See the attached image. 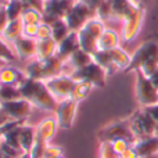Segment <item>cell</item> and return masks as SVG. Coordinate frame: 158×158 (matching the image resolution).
I'll return each instance as SVG.
<instances>
[{"label":"cell","mask_w":158,"mask_h":158,"mask_svg":"<svg viewBox=\"0 0 158 158\" xmlns=\"http://www.w3.org/2000/svg\"><path fill=\"white\" fill-rule=\"evenodd\" d=\"M18 87L21 92V97L28 100L33 107L43 111L56 112L58 101L53 97L44 82L27 78Z\"/></svg>","instance_id":"6da1fadb"},{"label":"cell","mask_w":158,"mask_h":158,"mask_svg":"<svg viewBox=\"0 0 158 158\" xmlns=\"http://www.w3.org/2000/svg\"><path fill=\"white\" fill-rule=\"evenodd\" d=\"M24 72L31 79L46 82L49 79L64 74V63L56 54L44 60L33 58L27 64Z\"/></svg>","instance_id":"7a4b0ae2"},{"label":"cell","mask_w":158,"mask_h":158,"mask_svg":"<svg viewBox=\"0 0 158 158\" xmlns=\"http://www.w3.org/2000/svg\"><path fill=\"white\" fill-rule=\"evenodd\" d=\"M128 119L136 140L158 135L157 123L154 122V119L151 118V115L148 114L146 108H140L135 111Z\"/></svg>","instance_id":"3957f363"},{"label":"cell","mask_w":158,"mask_h":158,"mask_svg":"<svg viewBox=\"0 0 158 158\" xmlns=\"http://www.w3.org/2000/svg\"><path fill=\"white\" fill-rule=\"evenodd\" d=\"M136 81H135V94L136 100L142 108L158 104V89L151 83V81L143 74L142 71H135Z\"/></svg>","instance_id":"277c9868"},{"label":"cell","mask_w":158,"mask_h":158,"mask_svg":"<svg viewBox=\"0 0 158 158\" xmlns=\"http://www.w3.org/2000/svg\"><path fill=\"white\" fill-rule=\"evenodd\" d=\"M158 63V40L157 39H148L143 42L136 52L132 54V60L128 69L125 72H135L144 67L146 64Z\"/></svg>","instance_id":"5b68a950"},{"label":"cell","mask_w":158,"mask_h":158,"mask_svg":"<svg viewBox=\"0 0 158 158\" xmlns=\"http://www.w3.org/2000/svg\"><path fill=\"white\" fill-rule=\"evenodd\" d=\"M97 139L98 142H114L117 139H125L133 144L136 142L133 132L129 125V119H121L114 121V122L106 125L97 132Z\"/></svg>","instance_id":"8992f818"},{"label":"cell","mask_w":158,"mask_h":158,"mask_svg":"<svg viewBox=\"0 0 158 158\" xmlns=\"http://www.w3.org/2000/svg\"><path fill=\"white\" fill-rule=\"evenodd\" d=\"M69 77L74 79L75 82L85 81V82L92 83L94 87H104L108 75L104 71V68H101L98 64H96L94 61H93V63H90L89 65H86L85 68L72 71L71 74H69Z\"/></svg>","instance_id":"52a82bcc"},{"label":"cell","mask_w":158,"mask_h":158,"mask_svg":"<svg viewBox=\"0 0 158 158\" xmlns=\"http://www.w3.org/2000/svg\"><path fill=\"white\" fill-rule=\"evenodd\" d=\"M94 17H96L94 11H92L87 6H85L83 3L77 0L64 19H65V22L71 32H78V31H81L82 28L86 25L87 21H90V19L94 18Z\"/></svg>","instance_id":"ba28073f"},{"label":"cell","mask_w":158,"mask_h":158,"mask_svg":"<svg viewBox=\"0 0 158 158\" xmlns=\"http://www.w3.org/2000/svg\"><path fill=\"white\" fill-rule=\"evenodd\" d=\"M77 0H46L43 4V22L53 24L54 21L64 19Z\"/></svg>","instance_id":"9c48e42d"},{"label":"cell","mask_w":158,"mask_h":158,"mask_svg":"<svg viewBox=\"0 0 158 158\" xmlns=\"http://www.w3.org/2000/svg\"><path fill=\"white\" fill-rule=\"evenodd\" d=\"M146 15V7L144 6H139L137 10L135 11V14H132L128 19L122 22V29H121V40L129 42L135 40L137 38V35L140 33L143 27V21H144Z\"/></svg>","instance_id":"30bf717a"},{"label":"cell","mask_w":158,"mask_h":158,"mask_svg":"<svg viewBox=\"0 0 158 158\" xmlns=\"http://www.w3.org/2000/svg\"><path fill=\"white\" fill-rule=\"evenodd\" d=\"M44 83H46L47 89L50 90V93H52L53 97L57 101L71 98L72 90H74V86H75V81L67 74L52 78L49 81H46Z\"/></svg>","instance_id":"8fae6325"},{"label":"cell","mask_w":158,"mask_h":158,"mask_svg":"<svg viewBox=\"0 0 158 158\" xmlns=\"http://www.w3.org/2000/svg\"><path fill=\"white\" fill-rule=\"evenodd\" d=\"M0 107L10 121H21V122H27L28 117L31 115L33 108L32 104L25 98L3 101V103H0Z\"/></svg>","instance_id":"7c38bea8"},{"label":"cell","mask_w":158,"mask_h":158,"mask_svg":"<svg viewBox=\"0 0 158 158\" xmlns=\"http://www.w3.org/2000/svg\"><path fill=\"white\" fill-rule=\"evenodd\" d=\"M78 104L72 98H67V100L58 101L57 110H56V118H57L58 126L61 129H71L74 125L75 115H77Z\"/></svg>","instance_id":"4fadbf2b"},{"label":"cell","mask_w":158,"mask_h":158,"mask_svg":"<svg viewBox=\"0 0 158 158\" xmlns=\"http://www.w3.org/2000/svg\"><path fill=\"white\" fill-rule=\"evenodd\" d=\"M36 44L38 42L35 39H29L25 38V36H21L19 39H17L11 46H13L14 52H15L18 60L27 61V60H33L36 58Z\"/></svg>","instance_id":"5bb4252c"},{"label":"cell","mask_w":158,"mask_h":158,"mask_svg":"<svg viewBox=\"0 0 158 158\" xmlns=\"http://www.w3.org/2000/svg\"><path fill=\"white\" fill-rule=\"evenodd\" d=\"M110 8H111L112 19L115 21H125L128 19L135 11L137 10L139 6L133 4L131 0H108Z\"/></svg>","instance_id":"9a60e30c"},{"label":"cell","mask_w":158,"mask_h":158,"mask_svg":"<svg viewBox=\"0 0 158 158\" xmlns=\"http://www.w3.org/2000/svg\"><path fill=\"white\" fill-rule=\"evenodd\" d=\"M79 49V42H78V33L71 32L67 38H64L60 43L57 44V52L56 56L60 58L63 63H67L68 58L74 54Z\"/></svg>","instance_id":"2e32d148"},{"label":"cell","mask_w":158,"mask_h":158,"mask_svg":"<svg viewBox=\"0 0 158 158\" xmlns=\"http://www.w3.org/2000/svg\"><path fill=\"white\" fill-rule=\"evenodd\" d=\"M132 147L135 148L139 158L156 156V154H158V135L136 140Z\"/></svg>","instance_id":"e0dca14e"},{"label":"cell","mask_w":158,"mask_h":158,"mask_svg":"<svg viewBox=\"0 0 158 158\" xmlns=\"http://www.w3.org/2000/svg\"><path fill=\"white\" fill-rule=\"evenodd\" d=\"M35 128H36V136L43 139L44 142L50 143L53 137L56 136L57 129L60 128V126H58L57 118L56 117H47V118H44V119H42Z\"/></svg>","instance_id":"ac0fdd59"},{"label":"cell","mask_w":158,"mask_h":158,"mask_svg":"<svg viewBox=\"0 0 158 158\" xmlns=\"http://www.w3.org/2000/svg\"><path fill=\"white\" fill-rule=\"evenodd\" d=\"M28 77L25 72L10 65H4L0 69V85H10V86H19Z\"/></svg>","instance_id":"d6986e66"},{"label":"cell","mask_w":158,"mask_h":158,"mask_svg":"<svg viewBox=\"0 0 158 158\" xmlns=\"http://www.w3.org/2000/svg\"><path fill=\"white\" fill-rule=\"evenodd\" d=\"M18 140H19V147H21L22 153H29L36 140V128L28 125V123H22L19 126Z\"/></svg>","instance_id":"ffe728a7"},{"label":"cell","mask_w":158,"mask_h":158,"mask_svg":"<svg viewBox=\"0 0 158 158\" xmlns=\"http://www.w3.org/2000/svg\"><path fill=\"white\" fill-rule=\"evenodd\" d=\"M119 40L121 36L118 35V32H115L114 29H110V28H106L103 35L97 40V49L104 50V52H110V50L115 49V47H119Z\"/></svg>","instance_id":"44dd1931"},{"label":"cell","mask_w":158,"mask_h":158,"mask_svg":"<svg viewBox=\"0 0 158 158\" xmlns=\"http://www.w3.org/2000/svg\"><path fill=\"white\" fill-rule=\"evenodd\" d=\"M93 56V61L96 64L104 68V71L107 72V75H112L115 72H118L117 67L114 65V61H112V57H111V53L110 52H104V50H97Z\"/></svg>","instance_id":"7402d4cb"},{"label":"cell","mask_w":158,"mask_h":158,"mask_svg":"<svg viewBox=\"0 0 158 158\" xmlns=\"http://www.w3.org/2000/svg\"><path fill=\"white\" fill-rule=\"evenodd\" d=\"M90 63H93V56L89 54V53H86V52H83L82 49H78L77 52L68 58V61L64 64H69L72 71H77V69L85 68V67L89 65ZM71 72H69V74H71Z\"/></svg>","instance_id":"603a6c76"},{"label":"cell","mask_w":158,"mask_h":158,"mask_svg":"<svg viewBox=\"0 0 158 158\" xmlns=\"http://www.w3.org/2000/svg\"><path fill=\"white\" fill-rule=\"evenodd\" d=\"M36 58L39 60H44V58H49L52 56L56 54L57 52V42L54 39H46V40H36Z\"/></svg>","instance_id":"cb8c5ba5"},{"label":"cell","mask_w":158,"mask_h":158,"mask_svg":"<svg viewBox=\"0 0 158 158\" xmlns=\"http://www.w3.org/2000/svg\"><path fill=\"white\" fill-rule=\"evenodd\" d=\"M78 42H79V49H82L83 52L89 53V54H94L97 52V39L94 36H92L87 31H85L82 28L81 31H78Z\"/></svg>","instance_id":"d4e9b609"},{"label":"cell","mask_w":158,"mask_h":158,"mask_svg":"<svg viewBox=\"0 0 158 158\" xmlns=\"http://www.w3.org/2000/svg\"><path fill=\"white\" fill-rule=\"evenodd\" d=\"M22 28H24V22L21 21V18L10 21L7 25V28H6L4 33L2 35V38L4 39L7 43L13 44L17 39H19L22 36Z\"/></svg>","instance_id":"484cf974"},{"label":"cell","mask_w":158,"mask_h":158,"mask_svg":"<svg viewBox=\"0 0 158 158\" xmlns=\"http://www.w3.org/2000/svg\"><path fill=\"white\" fill-rule=\"evenodd\" d=\"M111 53V57H112V61H114V65L117 67L118 71H126L131 64V60H132V56L128 54L122 47H115V49L110 50Z\"/></svg>","instance_id":"4316f807"},{"label":"cell","mask_w":158,"mask_h":158,"mask_svg":"<svg viewBox=\"0 0 158 158\" xmlns=\"http://www.w3.org/2000/svg\"><path fill=\"white\" fill-rule=\"evenodd\" d=\"M93 87L94 86H93L92 83H89V82H85V81L75 82V86H74V90H72L71 98L75 100L77 103H81V101H83L85 98L92 93Z\"/></svg>","instance_id":"83f0119b"},{"label":"cell","mask_w":158,"mask_h":158,"mask_svg":"<svg viewBox=\"0 0 158 158\" xmlns=\"http://www.w3.org/2000/svg\"><path fill=\"white\" fill-rule=\"evenodd\" d=\"M4 10L7 13V17L10 21H14V19L21 18L22 13L25 10V6L21 0H6L4 3Z\"/></svg>","instance_id":"f1b7e54d"},{"label":"cell","mask_w":158,"mask_h":158,"mask_svg":"<svg viewBox=\"0 0 158 158\" xmlns=\"http://www.w3.org/2000/svg\"><path fill=\"white\" fill-rule=\"evenodd\" d=\"M52 27V33H53V39H54L57 43H60L64 38L71 33L68 25H67L65 19H58V21H54L53 24H50Z\"/></svg>","instance_id":"f546056e"},{"label":"cell","mask_w":158,"mask_h":158,"mask_svg":"<svg viewBox=\"0 0 158 158\" xmlns=\"http://www.w3.org/2000/svg\"><path fill=\"white\" fill-rule=\"evenodd\" d=\"M21 21L25 25H39L43 22V14L36 8L25 7L24 13L21 15Z\"/></svg>","instance_id":"4dcf8cb0"},{"label":"cell","mask_w":158,"mask_h":158,"mask_svg":"<svg viewBox=\"0 0 158 158\" xmlns=\"http://www.w3.org/2000/svg\"><path fill=\"white\" fill-rule=\"evenodd\" d=\"M0 61H4L6 64H14L18 61L13 46H8V43L3 38H0Z\"/></svg>","instance_id":"1f68e13d"},{"label":"cell","mask_w":158,"mask_h":158,"mask_svg":"<svg viewBox=\"0 0 158 158\" xmlns=\"http://www.w3.org/2000/svg\"><path fill=\"white\" fill-rule=\"evenodd\" d=\"M21 97L18 86H10V85H0V103L3 101H13Z\"/></svg>","instance_id":"d6a6232c"},{"label":"cell","mask_w":158,"mask_h":158,"mask_svg":"<svg viewBox=\"0 0 158 158\" xmlns=\"http://www.w3.org/2000/svg\"><path fill=\"white\" fill-rule=\"evenodd\" d=\"M83 29L87 31L90 35L94 36V38L98 40V39H100V36L103 35V32L106 31V25H104V22L100 21L97 17H94V18H92L90 21L86 22V25L83 27Z\"/></svg>","instance_id":"836d02e7"},{"label":"cell","mask_w":158,"mask_h":158,"mask_svg":"<svg viewBox=\"0 0 158 158\" xmlns=\"http://www.w3.org/2000/svg\"><path fill=\"white\" fill-rule=\"evenodd\" d=\"M49 143L44 142L43 139L36 136V140L33 143L32 148H31L29 154H31V158H43L44 157V151H46V147Z\"/></svg>","instance_id":"e575fe53"},{"label":"cell","mask_w":158,"mask_h":158,"mask_svg":"<svg viewBox=\"0 0 158 158\" xmlns=\"http://www.w3.org/2000/svg\"><path fill=\"white\" fill-rule=\"evenodd\" d=\"M98 158H119V154L114 150L111 142H100Z\"/></svg>","instance_id":"d590c367"},{"label":"cell","mask_w":158,"mask_h":158,"mask_svg":"<svg viewBox=\"0 0 158 158\" xmlns=\"http://www.w3.org/2000/svg\"><path fill=\"white\" fill-rule=\"evenodd\" d=\"M96 17H97L100 21L106 22V21H110L112 19V15H111V8H110V4H108V0H104L101 3V6L97 8L96 11Z\"/></svg>","instance_id":"8d00e7d4"},{"label":"cell","mask_w":158,"mask_h":158,"mask_svg":"<svg viewBox=\"0 0 158 158\" xmlns=\"http://www.w3.org/2000/svg\"><path fill=\"white\" fill-rule=\"evenodd\" d=\"M53 33H52V27L46 22H42L39 25L38 29V36H36V40H46V39H52Z\"/></svg>","instance_id":"74e56055"},{"label":"cell","mask_w":158,"mask_h":158,"mask_svg":"<svg viewBox=\"0 0 158 158\" xmlns=\"http://www.w3.org/2000/svg\"><path fill=\"white\" fill-rule=\"evenodd\" d=\"M58 157H63V148H61L60 146L49 143L46 147V151H44L43 158H58Z\"/></svg>","instance_id":"f35d334b"},{"label":"cell","mask_w":158,"mask_h":158,"mask_svg":"<svg viewBox=\"0 0 158 158\" xmlns=\"http://www.w3.org/2000/svg\"><path fill=\"white\" fill-rule=\"evenodd\" d=\"M111 144H112V147H114V150L117 151L118 154H122L123 151H126L129 147H132V143L131 142H128V140H125V139H117V140H114V142H111Z\"/></svg>","instance_id":"ab89813d"},{"label":"cell","mask_w":158,"mask_h":158,"mask_svg":"<svg viewBox=\"0 0 158 158\" xmlns=\"http://www.w3.org/2000/svg\"><path fill=\"white\" fill-rule=\"evenodd\" d=\"M39 25H40V24H39ZM39 25H25L24 24V28H22V36L29 38V39H35V40H36Z\"/></svg>","instance_id":"60d3db41"},{"label":"cell","mask_w":158,"mask_h":158,"mask_svg":"<svg viewBox=\"0 0 158 158\" xmlns=\"http://www.w3.org/2000/svg\"><path fill=\"white\" fill-rule=\"evenodd\" d=\"M8 22H10V19H8L4 7L2 6V7H0V38H2V35L4 33V31H6V28H7Z\"/></svg>","instance_id":"b9f144b4"},{"label":"cell","mask_w":158,"mask_h":158,"mask_svg":"<svg viewBox=\"0 0 158 158\" xmlns=\"http://www.w3.org/2000/svg\"><path fill=\"white\" fill-rule=\"evenodd\" d=\"M21 2L24 3L25 7L36 8V10H39L40 13H43V4H44L43 0H21Z\"/></svg>","instance_id":"7bdbcfd3"},{"label":"cell","mask_w":158,"mask_h":158,"mask_svg":"<svg viewBox=\"0 0 158 158\" xmlns=\"http://www.w3.org/2000/svg\"><path fill=\"white\" fill-rule=\"evenodd\" d=\"M78 2H81V3H83L85 6H87V7L90 8L92 11H97V8L101 6V3L104 2V0H78Z\"/></svg>","instance_id":"ee69618b"},{"label":"cell","mask_w":158,"mask_h":158,"mask_svg":"<svg viewBox=\"0 0 158 158\" xmlns=\"http://www.w3.org/2000/svg\"><path fill=\"white\" fill-rule=\"evenodd\" d=\"M147 112L151 115V118L154 119V122L157 123V128H158V104L156 106H151V107H147Z\"/></svg>","instance_id":"f6af8a7d"},{"label":"cell","mask_w":158,"mask_h":158,"mask_svg":"<svg viewBox=\"0 0 158 158\" xmlns=\"http://www.w3.org/2000/svg\"><path fill=\"white\" fill-rule=\"evenodd\" d=\"M119 158H139V156L136 154L133 147H129L126 151H123L122 154L119 156Z\"/></svg>","instance_id":"bcb514c9"},{"label":"cell","mask_w":158,"mask_h":158,"mask_svg":"<svg viewBox=\"0 0 158 158\" xmlns=\"http://www.w3.org/2000/svg\"><path fill=\"white\" fill-rule=\"evenodd\" d=\"M148 79H150V81H151V83H153L154 86H156L157 89H158V68H157L156 71L153 72V74L150 75V77H148Z\"/></svg>","instance_id":"7dc6e473"},{"label":"cell","mask_w":158,"mask_h":158,"mask_svg":"<svg viewBox=\"0 0 158 158\" xmlns=\"http://www.w3.org/2000/svg\"><path fill=\"white\" fill-rule=\"evenodd\" d=\"M8 118H7V115L4 114V112H3V110H2V107H0V126H3L4 125V123H7L8 122Z\"/></svg>","instance_id":"c3c4849f"},{"label":"cell","mask_w":158,"mask_h":158,"mask_svg":"<svg viewBox=\"0 0 158 158\" xmlns=\"http://www.w3.org/2000/svg\"><path fill=\"white\" fill-rule=\"evenodd\" d=\"M131 2L136 6H144L146 7V2H147V0H131Z\"/></svg>","instance_id":"681fc988"},{"label":"cell","mask_w":158,"mask_h":158,"mask_svg":"<svg viewBox=\"0 0 158 158\" xmlns=\"http://www.w3.org/2000/svg\"><path fill=\"white\" fill-rule=\"evenodd\" d=\"M18 158H31V154H29V153H22Z\"/></svg>","instance_id":"f907efd6"},{"label":"cell","mask_w":158,"mask_h":158,"mask_svg":"<svg viewBox=\"0 0 158 158\" xmlns=\"http://www.w3.org/2000/svg\"><path fill=\"white\" fill-rule=\"evenodd\" d=\"M144 158H158V154H156V156H150V157H144Z\"/></svg>","instance_id":"816d5d0a"},{"label":"cell","mask_w":158,"mask_h":158,"mask_svg":"<svg viewBox=\"0 0 158 158\" xmlns=\"http://www.w3.org/2000/svg\"><path fill=\"white\" fill-rule=\"evenodd\" d=\"M2 6H4V2H3V0H0V7H2Z\"/></svg>","instance_id":"f5cc1de1"},{"label":"cell","mask_w":158,"mask_h":158,"mask_svg":"<svg viewBox=\"0 0 158 158\" xmlns=\"http://www.w3.org/2000/svg\"><path fill=\"white\" fill-rule=\"evenodd\" d=\"M58 158H64V157H58Z\"/></svg>","instance_id":"db71d44e"},{"label":"cell","mask_w":158,"mask_h":158,"mask_svg":"<svg viewBox=\"0 0 158 158\" xmlns=\"http://www.w3.org/2000/svg\"><path fill=\"white\" fill-rule=\"evenodd\" d=\"M43 2H46V0H43Z\"/></svg>","instance_id":"11a10c76"}]
</instances>
